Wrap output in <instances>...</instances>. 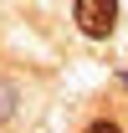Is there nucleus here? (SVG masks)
<instances>
[{"instance_id": "1", "label": "nucleus", "mask_w": 128, "mask_h": 133, "mask_svg": "<svg viewBox=\"0 0 128 133\" xmlns=\"http://www.w3.org/2000/svg\"><path fill=\"white\" fill-rule=\"evenodd\" d=\"M72 16H77L82 36L103 41V36H113V26H118V5H113V0H77V5H72Z\"/></svg>"}, {"instance_id": "2", "label": "nucleus", "mask_w": 128, "mask_h": 133, "mask_svg": "<svg viewBox=\"0 0 128 133\" xmlns=\"http://www.w3.org/2000/svg\"><path fill=\"white\" fill-rule=\"evenodd\" d=\"M87 133H123V128H118L113 118H97V123H92V128H87Z\"/></svg>"}]
</instances>
